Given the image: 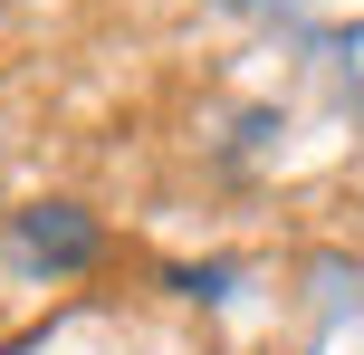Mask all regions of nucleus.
I'll return each mask as SVG.
<instances>
[{
  "mask_svg": "<svg viewBox=\"0 0 364 355\" xmlns=\"http://www.w3.org/2000/svg\"><path fill=\"white\" fill-rule=\"evenodd\" d=\"M96 250H106V231H96L77 202H29V211H10V260L29 269V279H77V269H96Z\"/></svg>",
  "mask_w": 364,
  "mask_h": 355,
  "instance_id": "nucleus-1",
  "label": "nucleus"
}]
</instances>
